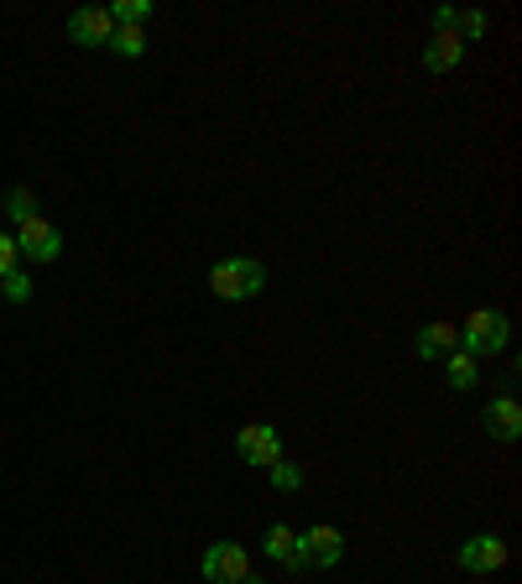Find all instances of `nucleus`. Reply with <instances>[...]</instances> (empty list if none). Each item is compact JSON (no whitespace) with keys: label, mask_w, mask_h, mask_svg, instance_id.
Listing matches in <instances>:
<instances>
[{"label":"nucleus","mask_w":522,"mask_h":584,"mask_svg":"<svg viewBox=\"0 0 522 584\" xmlns=\"http://www.w3.org/2000/svg\"><path fill=\"white\" fill-rule=\"evenodd\" d=\"M266 287V266L257 257H225L210 266V293L220 303H251Z\"/></svg>","instance_id":"obj_1"},{"label":"nucleus","mask_w":522,"mask_h":584,"mask_svg":"<svg viewBox=\"0 0 522 584\" xmlns=\"http://www.w3.org/2000/svg\"><path fill=\"white\" fill-rule=\"evenodd\" d=\"M460 329V350L475 355V360H491V355H501L507 345H512V319L501 313V308H475Z\"/></svg>","instance_id":"obj_2"},{"label":"nucleus","mask_w":522,"mask_h":584,"mask_svg":"<svg viewBox=\"0 0 522 584\" xmlns=\"http://www.w3.org/2000/svg\"><path fill=\"white\" fill-rule=\"evenodd\" d=\"M63 230L52 225V219H26V225H16V251H22V261H37V266H48V261L63 257Z\"/></svg>","instance_id":"obj_3"},{"label":"nucleus","mask_w":522,"mask_h":584,"mask_svg":"<svg viewBox=\"0 0 522 584\" xmlns=\"http://www.w3.org/2000/svg\"><path fill=\"white\" fill-rule=\"evenodd\" d=\"M236 454H240V465L272 469L277 460H283V433H277L272 422H246V428L236 433Z\"/></svg>","instance_id":"obj_4"},{"label":"nucleus","mask_w":522,"mask_h":584,"mask_svg":"<svg viewBox=\"0 0 522 584\" xmlns=\"http://www.w3.org/2000/svg\"><path fill=\"white\" fill-rule=\"evenodd\" d=\"M454 563L465 569V574H497L501 563H507V538L501 533H475L454 548Z\"/></svg>","instance_id":"obj_5"},{"label":"nucleus","mask_w":522,"mask_h":584,"mask_svg":"<svg viewBox=\"0 0 522 584\" xmlns=\"http://www.w3.org/2000/svg\"><path fill=\"white\" fill-rule=\"evenodd\" d=\"M199 569H204L210 584H240L251 574V553H246L240 543H210L204 559H199Z\"/></svg>","instance_id":"obj_6"},{"label":"nucleus","mask_w":522,"mask_h":584,"mask_svg":"<svg viewBox=\"0 0 522 584\" xmlns=\"http://www.w3.org/2000/svg\"><path fill=\"white\" fill-rule=\"evenodd\" d=\"M481 428H486V439H497V444H518L522 439V402L512 392H501L481 407Z\"/></svg>","instance_id":"obj_7"},{"label":"nucleus","mask_w":522,"mask_h":584,"mask_svg":"<svg viewBox=\"0 0 522 584\" xmlns=\"http://www.w3.org/2000/svg\"><path fill=\"white\" fill-rule=\"evenodd\" d=\"M298 543L309 553V569H340V559H345V533L330 522H313L309 533H298Z\"/></svg>","instance_id":"obj_8"},{"label":"nucleus","mask_w":522,"mask_h":584,"mask_svg":"<svg viewBox=\"0 0 522 584\" xmlns=\"http://www.w3.org/2000/svg\"><path fill=\"white\" fill-rule=\"evenodd\" d=\"M116 37V22H110V11L105 5H79L69 16V43L79 47H110Z\"/></svg>","instance_id":"obj_9"},{"label":"nucleus","mask_w":522,"mask_h":584,"mask_svg":"<svg viewBox=\"0 0 522 584\" xmlns=\"http://www.w3.org/2000/svg\"><path fill=\"white\" fill-rule=\"evenodd\" d=\"M261 548H266L272 563H283L287 574H304V569H309V553H304V543H298V533H293L287 522H272V527L261 533Z\"/></svg>","instance_id":"obj_10"},{"label":"nucleus","mask_w":522,"mask_h":584,"mask_svg":"<svg viewBox=\"0 0 522 584\" xmlns=\"http://www.w3.org/2000/svg\"><path fill=\"white\" fill-rule=\"evenodd\" d=\"M454 345H460V329L444 324V319H434V324H418V334H413V350H418V360H444Z\"/></svg>","instance_id":"obj_11"},{"label":"nucleus","mask_w":522,"mask_h":584,"mask_svg":"<svg viewBox=\"0 0 522 584\" xmlns=\"http://www.w3.org/2000/svg\"><path fill=\"white\" fill-rule=\"evenodd\" d=\"M465 63V43L454 37V32H434L424 43V69L428 73H454Z\"/></svg>","instance_id":"obj_12"},{"label":"nucleus","mask_w":522,"mask_h":584,"mask_svg":"<svg viewBox=\"0 0 522 584\" xmlns=\"http://www.w3.org/2000/svg\"><path fill=\"white\" fill-rule=\"evenodd\" d=\"M444 381H450L454 392H471L475 381H481V360H475V355H465L460 345H454V350L444 355Z\"/></svg>","instance_id":"obj_13"},{"label":"nucleus","mask_w":522,"mask_h":584,"mask_svg":"<svg viewBox=\"0 0 522 584\" xmlns=\"http://www.w3.org/2000/svg\"><path fill=\"white\" fill-rule=\"evenodd\" d=\"M266 480H272V491H283V496H298V491H304V469L293 465V460H277V465L266 469Z\"/></svg>","instance_id":"obj_14"},{"label":"nucleus","mask_w":522,"mask_h":584,"mask_svg":"<svg viewBox=\"0 0 522 584\" xmlns=\"http://www.w3.org/2000/svg\"><path fill=\"white\" fill-rule=\"evenodd\" d=\"M105 11H110V22L116 26H146L152 0H116V5H105Z\"/></svg>","instance_id":"obj_15"},{"label":"nucleus","mask_w":522,"mask_h":584,"mask_svg":"<svg viewBox=\"0 0 522 584\" xmlns=\"http://www.w3.org/2000/svg\"><path fill=\"white\" fill-rule=\"evenodd\" d=\"M110 52H120V58H142L146 52V26H116Z\"/></svg>","instance_id":"obj_16"},{"label":"nucleus","mask_w":522,"mask_h":584,"mask_svg":"<svg viewBox=\"0 0 522 584\" xmlns=\"http://www.w3.org/2000/svg\"><path fill=\"white\" fill-rule=\"evenodd\" d=\"M37 210H43V204H37V193H32V188H11V193H5V214H11L16 225L37 219Z\"/></svg>","instance_id":"obj_17"},{"label":"nucleus","mask_w":522,"mask_h":584,"mask_svg":"<svg viewBox=\"0 0 522 584\" xmlns=\"http://www.w3.org/2000/svg\"><path fill=\"white\" fill-rule=\"evenodd\" d=\"M0 298H5V303H32V277H26L22 266H16V272H5V277H0Z\"/></svg>","instance_id":"obj_18"},{"label":"nucleus","mask_w":522,"mask_h":584,"mask_svg":"<svg viewBox=\"0 0 522 584\" xmlns=\"http://www.w3.org/2000/svg\"><path fill=\"white\" fill-rule=\"evenodd\" d=\"M491 32V16L486 11H460V43H481Z\"/></svg>","instance_id":"obj_19"},{"label":"nucleus","mask_w":522,"mask_h":584,"mask_svg":"<svg viewBox=\"0 0 522 584\" xmlns=\"http://www.w3.org/2000/svg\"><path fill=\"white\" fill-rule=\"evenodd\" d=\"M16 266H22V251H16V235H11V230H0V277H5V272H16Z\"/></svg>","instance_id":"obj_20"},{"label":"nucleus","mask_w":522,"mask_h":584,"mask_svg":"<svg viewBox=\"0 0 522 584\" xmlns=\"http://www.w3.org/2000/svg\"><path fill=\"white\" fill-rule=\"evenodd\" d=\"M428 22H434V32H454L460 37V5H439Z\"/></svg>","instance_id":"obj_21"},{"label":"nucleus","mask_w":522,"mask_h":584,"mask_svg":"<svg viewBox=\"0 0 522 584\" xmlns=\"http://www.w3.org/2000/svg\"><path fill=\"white\" fill-rule=\"evenodd\" d=\"M240 584H266V580H261V574H246V580H240Z\"/></svg>","instance_id":"obj_22"}]
</instances>
